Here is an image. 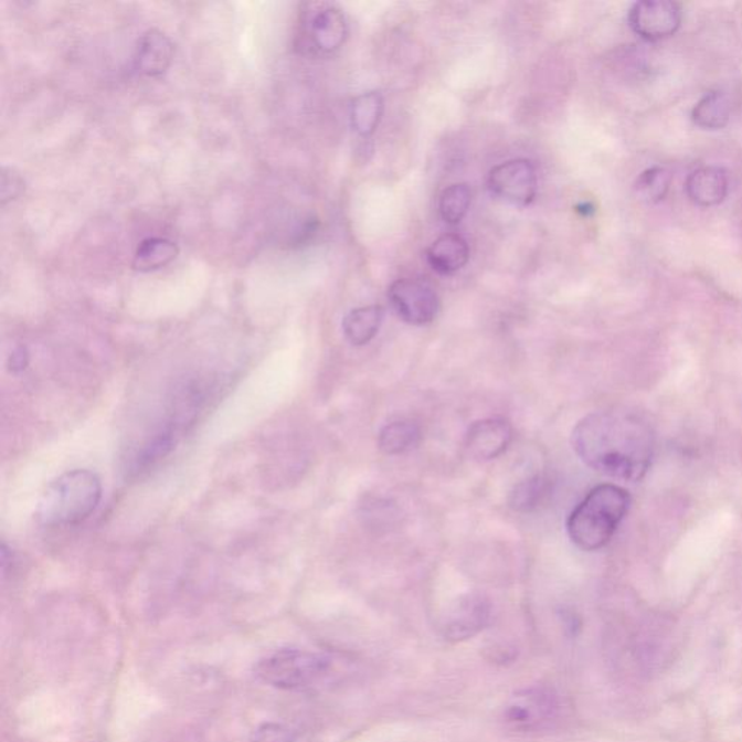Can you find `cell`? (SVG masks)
I'll use <instances>...</instances> for the list:
<instances>
[{
  "label": "cell",
  "mask_w": 742,
  "mask_h": 742,
  "mask_svg": "<svg viewBox=\"0 0 742 742\" xmlns=\"http://www.w3.org/2000/svg\"><path fill=\"white\" fill-rule=\"evenodd\" d=\"M383 109L384 100L379 92L361 93L351 105L352 129L361 137H370L379 127Z\"/></svg>",
  "instance_id": "e0dca14e"
},
{
  "label": "cell",
  "mask_w": 742,
  "mask_h": 742,
  "mask_svg": "<svg viewBox=\"0 0 742 742\" xmlns=\"http://www.w3.org/2000/svg\"><path fill=\"white\" fill-rule=\"evenodd\" d=\"M384 318V309L379 305L363 306L351 310L342 321V331L352 346L369 344L380 331Z\"/></svg>",
  "instance_id": "9a60e30c"
},
{
  "label": "cell",
  "mask_w": 742,
  "mask_h": 742,
  "mask_svg": "<svg viewBox=\"0 0 742 742\" xmlns=\"http://www.w3.org/2000/svg\"><path fill=\"white\" fill-rule=\"evenodd\" d=\"M179 248L171 240L152 236L144 240L134 257L132 266L138 272H155L178 257Z\"/></svg>",
  "instance_id": "ac0fdd59"
},
{
  "label": "cell",
  "mask_w": 742,
  "mask_h": 742,
  "mask_svg": "<svg viewBox=\"0 0 742 742\" xmlns=\"http://www.w3.org/2000/svg\"><path fill=\"white\" fill-rule=\"evenodd\" d=\"M422 438L421 426L412 421H396L380 431L378 444L380 452L388 456L411 452Z\"/></svg>",
  "instance_id": "2e32d148"
},
{
  "label": "cell",
  "mask_w": 742,
  "mask_h": 742,
  "mask_svg": "<svg viewBox=\"0 0 742 742\" xmlns=\"http://www.w3.org/2000/svg\"><path fill=\"white\" fill-rule=\"evenodd\" d=\"M549 491L550 480L545 476H532L515 487L510 495V507L519 512H530L542 504Z\"/></svg>",
  "instance_id": "44dd1931"
},
{
  "label": "cell",
  "mask_w": 742,
  "mask_h": 742,
  "mask_svg": "<svg viewBox=\"0 0 742 742\" xmlns=\"http://www.w3.org/2000/svg\"><path fill=\"white\" fill-rule=\"evenodd\" d=\"M100 499L102 484L96 473L76 468L46 486L36 507V519L44 527L77 526L95 512Z\"/></svg>",
  "instance_id": "3957f363"
},
{
  "label": "cell",
  "mask_w": 742,
  "mask_h": 742,
  "mask_svg": "<svg viewBox=\"0 0 742 742\" xmlns=\"http://www.w3.org/2000/svg\"><path fill=\"white\" fill-rule=\"evenodd\" d=\"M471 203V190L466 183L448 186L441 193L438 209L445 224L458 225L466 218Z\"/></svg>",
  "instance_id": "ffe728a7"
},
{
  "label": "cell",
  "mask_w": 742,
  "mask_h": 742,
  "mask_svg": "<svg viewBox=\"0 0 742 742\" xmlns=\"http://www.w3.org/2000/svg\"><path fill=\"white\" fill-rule=\"evenodd\" d=\"M491 605L480 593H467L452 603L441 621V634L452 643L466 642L490 623Z\"/></svg>",
  "instance_id": "52a82bcc"
},
{
  "label": "cell",
  "mask_w": 742,
  "mask_h": 742,
  "mask_svg": "<svg viewBox=\"0 0 742 742\" xmlns=\"http://www.w3.org/2000/svg\"><path fill=\"white\" fill-rule=\"evenodd\" d=\"M348 25L344 13L333 4H319L308 13L304 25V44L317 54H332L346 43Z\"/></svg>",
  "instance_id": "ba28073f"
},
{
  "label": "cell",
  "mask_w": 742,
  "mask_h": 742,
  "mask_svg": "<svg viewBox=\"0 0 742 742\" xmlns=\"http://www.w3.org/2000/svg\"><path fill=\"white\" fill-rule=\"evenodd\" d=\"M685 188L695 205L716 206L727 198L730 179L721 167H700L686 180Z\"/></svg>",
  "instance_id": "4fadbf2b"
},
{
  "label": "cell",
  "mask_w": 742,
  "mask_h": 742,
  "mask_svg": "<svg viewBox=\"0 0 742 742\" xmlns=\"http://www.w3.org/2000/svg\"><path fill=\"white\" fill-rule=\"evenodd\" d=\"M250 742H295V735L280 723H264L254 731Z\"/></svg>",
  "instance_id": "603a6c76"
},
{
  "label": "cell",
  "mask_w": 742,
  "mask_h": 742,
  "mask_svg": "<svg viewBox=\"0 0 742 742\" xmlns=\"http://www.w3.org/2000/svg\"><path fill=\"white\" fill-rule=\"evenodd\" d=\"M512 438L513 430L508 421L502 417H489L475 422L468 428L464 445L473 460L489 462L502 456Z\"/></svg>",
  "instance_id": "8fae6325"
},
{
  "label": "cell",
  "mask_w": 742,
  "mask_h": 742,
  "mask_svg": "<svg viewBox=\"0 0 742 742\" xmlns=\"http://www.w3.org/2000/svg\"><path fill=\"white\" fill-rule=\"evenodd\" d=\"M494 197L515 206L531 205L538 192L536 166L527 159H515L495 166L487 178Z\"/></svg>",
  "instance_id": "8992f818"
},
{
  "label": "cell",
  "mask_w": 742,
  "mask_h": 742,
  "mask_svg": "<svg viewBox=\"0 0 742 742\" xmlns=\"http://www.w3.org/2000/svg\"><path fill=\"white\" fill-rule=\"evenodd\" d=\"M731 102L725 93L711 92L695 106L692 119L703 129H721L730 123Z\"/></svg>",
  "instance_id": "d6986e66"
},
{
  "label": "cell",
  "mask_w": 742,
  "mask_h": 742,
  "mask_svg": "<svg viewBox=\"0 0 742 742\" xmlns=\"http://www.w3.org/2000/svg\"><path fill=\"white\" fill-rule=\"evenodd\" d=\"M572 443L593 470L616 480L638 481L651 466L656 435L633 412L605 411L583 417L573 430Z\"/></svg>",
  "instance_id": "6da1fadb"
},
{
  "label": "cell",
  "mask_w": 742,
  "mask_h": 742,
  "mask_svg": "<svg viewBox=\"0 0 742 742\" xmlns=\"http://www.w3.org/2000/svg\"><path fill=\"white\" fill-rule=\"evenodd\" d=\"M628 22L630 30L644 40H666L680 28L681 8L670 0H643L630 8Z\"/></svg>",
  "instance_id": "9c48e42d"
},
{
  "label": "cell",
  "mask_w": 742,
  "mask_h": 742,
  "mask_svg": "<svg viewBox=\"0 0 742 742\" xmlns=\"http://www.w3.org/2000/svg\"><path fill=\"white\" fill-rule=\"evenodd\" d=\"M671 184V174L669 170L662 167H653L639 176L635 190L643 201L657 203L666 198Z\"/></svg>",
  "instance_id": "7402d4cb"
},
{
  "label": "cell",
  "mask_w": 742,
  "mask_h": 742,
  "mask_svg": "<svg viewBox=\"0 0 742 742\" xmlns=\"http://www.w3.org/2000/svg\"><path fill=\"white\" fill-rule=\"evenodd\" d=\"M388 298L398 317L415 327L433 322L439 312L437 292L420 278H398L389 287Z\"/></svg>",
  "instance_id": "5b68a950"
},
{
  "label": "cell",
  "mask_w": 742,
  "mask_h": 742,
  "mask_svg": "<svg viewBox=\"0 0 742 742\" xmlns=\"http://www.w3.org/2000/svg\"><path fill=\"white\" fill-rule=\"evenodd\" d=\"M556 712V700L545 690L533 689L515 695L505 708V721L518 731H531L551 721Z\"/></svg>",
  "instance_id": "30bf717a"
},
{
  "label": "cell",
  "mask_w": 742,
  "mask_h": 742,
  "mask_svg": "<svg viewBox=\"0 0 742 742\" xmlns=\"http://www.w3.org/2000/svg\"><path fill=\"white\" fill-rule=\"evenodd\" d=\"M630 507V496L621 486L605 484L589 491L568 519L570 540L583 551L610 544Z\"/></svg>",
  "instance_id": "7a4b0ae2"
},
{
  "label": "cell",
  "mask_w": 742,
  "mask_h": 742,
  "mask_svg": "<svg viewBox=\"0 0 742 742\" xmlns=\"http://www.w3.org/2000/svg\"><path fill=\"white\" fill-rule=\"evenodd\" d=\"M331 669V662L321 654L306 649H280L264 658L255 667V676L263 683L282 690L310 688L322 680Z\"/></svg>",
  "instance_id": "277c9868"
},
{
  "label": "cell",
  "mask_w": 742,
  "mask_h": 742,
  "mask_svg": "<svg viewBox=\"0 0 742 742\" xmlns=\"http://www.w3.org/2000/svg\"><path fill=\"white\" fill-rule=\"evenodd\" d=\"M174 46L169 36L159 30H148L138 40L136 60L137 73L146 77H159L170 67Z\"/></svg>",
  "instance_id": "7c38bea8"
},
{
  "label": "cell",
  "mask_w": 742,
  "mask_h": 742,
  "mask_svg": "<svg viewBox=\"0 0 742 742\" xmlns=\"http://www.w3.org/2000/svg\"><path fill=\"white\" fill-rule=\"evenodd\" d=\"M23 184H25V182H23V179L15 170L3 167L2 188H0L2 189V202L7 203L8 201H12V199L20 197L22 190L25 189V186Z\"/></svg>",
  "instance_id": "cb8c5ba5"
},
{
  "label": "cell",
  "mask_w": 742,
  "mask_h": 742,
  "mask_svg": "<svg viewBox=\"0 0 742 742\" xmlns=\"http://www.w3.org/2000/svg\"><path fill=\"white\" fill-rule=\"evenodd\" d=\"M470 259V247L458 234H444L431 244L426 262L438 275L452 276L463 271Z\"/></svg>",
  "instance_id": "5bb4252c"
},
{
  "label": "cell",
  "mask_w": 742,
  "mask_h": 742,
  "mask_svg": "<svg viewBox=\"0 0 742 742\" xmlns=\"http://www.w3.org/2000/svg\"><path fill=\"white\" fill-rule=\"evenodd\" d=\"M28 365V354L23 350H18L13 352L11 357V370L12 371H22L25 370Z\"/></svg>",
  "instance_id": "d4e9b609"
}]
</instances>
